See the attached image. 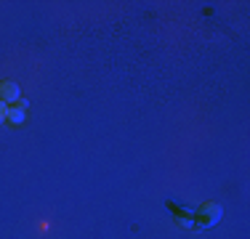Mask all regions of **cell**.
I'll return each mask as SVG.
<instances>
[{"label":"cell","instance_id":"1","mask_svg":"<svg viewBox=\"0 0 250 239\" xmlns=\"http://www.w3.org/2000/svg\"><path fill=\"white\" fill-rule=\"evenodd\" d=\"M19 96H21V88L16 82H11V80L0 82V101L3 104H14V101H19Z\"/></svg>","mask_w":250,"mask_h":239},{"label":"cell","instance_id":"2","mask_svg":"<svg viewBox=\"0 0 250 239\" xmlns=\"http://www.w3.org/2000/svg\"><path fill=\"white\" fill-rule=\"evenodd\" d=\"M24 117H27V112H24V104H21V106H11V109H8V122H14V125H21V122H24Z\"/></svg>","mask_w":250,"mask_h":239},{"label":"cell","instance_id":"3","mask_svg":"<svg viewBox=\"0 0 250 239\" xmlns=\"http://www.w3.org/2000/svg\"><path fill=\"white\" fill-rule=\"evenodd\" d=\"M3 120H8V104L0 101V122H3Z\"/></svg>","mask_w":250,"mask_h":239}]
</instances>
